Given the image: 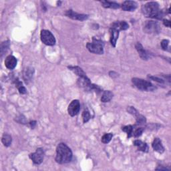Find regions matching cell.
<instances>
[{"label":"cell","mask_w":171,"mask_h":171,"mask_svg":"<svg viewBox=\"0 0 171 171\" xmlns=\"http://www.w3.org/2000/svg\"><path fill=\"white\" fill-rule=\"evenodd\" d=\"M163 24L166 26V27H168V28L170 27V21L168 20H163Z\"/></svg>","instance_id":"1f68e13d"},{"label":"cell","mask_w":171,"mask_h":171,"mask_svg":"<svg viewBox=\"0 0 171 171\" xmlns=\"http://www.w3.org/2000/svg\"><path fill=\"white\" fill-rule=\"evenodd\" d=\"M9 47H10V42H9V41H6V42H3L2 43V44H1V55H2V56L7 52Z\"/></svg>","instance_id":"484cf974"},{"label":"cell","mask_w":171,"mask_h":171,"mask_svg":"<svg viewBox=\"0 0 171 171\" xmlns=\"http://www.w3.org/2000/svg\"><path fill=\"white\" fill-rule=\"evenodd\" d=\"M138 4L134 1H125L122 5V9L126 11H134L137 8Z\"/></svg>","instance_id":"8fae6325"},{"label":"cell","mask_w":171,"mask_h":171,"mask_svg":"<svg viewBox=\"0 0 171 171\" xmlns=\"http://www.w3.org/2000/svg\"><path fill=\"white\" fill-rule=\"evenodd\" d=\"M68 68L75 73L79 78H87L86 73L81 68L78 66H68Z\"/></svg>","instance_id":"e0dca14e"},{"label":"cell","mask_w":171,"mask_h":171,"mask_svg":"<svg viewBox=\"0 0 171 171\" xmlns=\"http://www.w3.org/2000/svg\"><path fill=\"white\" fill-rule=\"evenodd\" d=\"M127 111H128V113L131 114V115L134 116L135 118H136V121H137V124L141 126V125H144L146 123V118L144 117V116H142V115H140V114L138 112V110L135 108H134L133 106H129L127 108Z\"/></svg>","instance_id":"52a82bcc"},{"label":"cell","mask_w":171,"mask_h":171,"mask_svg":"<svg viewBox=\"0 0 171 171\" xmlns=\"http://www.w3.org/2000/svg\"><path fill=\"white\" fill-rule=\"evenodd\" d=\"M19 120H16L17 122H18L20 124H25L26 123V120H25V118L24 116H20V117L17 118Z\"/></svg>","instance_id":"4dcf8cb0"},{"label":"cell","mask_w":171,"mask_h":171,"mask_svg":"<svg viewBox=\"0 0 171 171\" xmlns=\"http://www.w3.org/2000/svg\"><path fill=\"white\" fill-rule=\"evenodd\" d=\"M156 170H170V169H167V168H164V167H163V166H159V167H157L156 169Z\"/></svg>","instance_id":"d6a6232c"},{"label":"cell","mask_w":171,"mask_h":171,"mask_svg":"<svg viewBox=\"0 0 171 171\" xmlns=\"http://www.w3.org/2000/svg\"><path fill=\"white\" fill-rule=\"evenodd\" d=\"M2 141L5 146H7V147L10 146L11 145V141H12L11 137L8 134H6V133L3 134L2 138Z\"/></svg>","instance_id":"44dd1931"},{"label":"cell","mask_w":171,"mask_h":171,"mask_svg":"<svg viewBox=\"0 0 171 171\" xmlns=\"http://www.w3.org/2000/svg\"><path fill=\"white\" fill-rule=\"evenodd\" d=\"M80 110V104L79 100H74L69 104L68 108V112L69 115L71 116H76Z\"/></svg>","instance_id":"9c48e42d"},{"label":"cell","mask_w":171,"mask_h":171,"mask_svg":"<svg viewBox=\"0 0 171 171\" xmlns=\"http://www.w3.org/2000/svg\"><path fill=\"white\" fill-rule=\"evenodd\" d=\"M43 157H44V151L40 148H38L35 152L29 155V158L36 164H40L43 162Z\"/></svg>","instance_id":"ba28073f"},{"label":"cell","mask_w":171,"mask_h":171,"mask_svg":"<svg viewBox=\"0 0 171 171\" xmlns=\"http://www.w3.org/2000/svg\"><path fill=\"white\" fill-rule=\"evenodd\" d=\"M132 82L134 86L140 90L146 91V92H152L156 90V87L153 85L151 82L144 80L141 78H134L132 79Z\"/></svg>","instance_id":"3957f363"},{"label":"cell","mask_w":171,"mask_h":171,"mask_svg":"<svg viewBox=\"0 0 171 171\" xmlns=\"http://www.w3.org/2000/svg\"><path fill=\"white\" fill-rule=\"evenodd\" d=\"M16 87L17 88V89H18L20 94H25L26 92H27V90H26L25 88L23 86L22 83H21L20 80H17L16 81Z\"/></svg>","instance_id":"603a6c76"},{"label":"cell","mask_w":171,"mask_h":171,"mask_svg":"<svg viewBox=\"0 0 171 171\" xmlns=\"http://www.w3.org/2000/svg\"><path fill=\"white\" fill-rule=\"evenodd\" d=\"M65 15L72 20H78V21H84L88 18V15L78 14V13L74 12L72 10H67L66 12L65 13Z\"/></svg>","instance_id":"30bf717a"},{"label":"cell","mask_w":171,"mask_h":171,"mask_svg":"<svg viewBox=\"0 0 171 171\" xmlns=\"http://www.w3.org/2000/svg\"><path fill=\"white\" fill-rule=\"evenodd\" d=\"M143 132H144V128H142V127H138V128H137L135 129L134 128L133 132V137H138L142 135Z\"/></svg>","instance_id":"4316f807"},{"label":"cell","mask_w":171,"mask_h":171,"mask_svg":"<svg viewBox=\"0 0 171 171\" xmlns=\"http://www.w3.org/2000/svg\"><path fill=\"white\" fill-rule=\"evenodd\" d=\"M152 146L155 151L159 153H163L164 152V148L162 144L161 140L159 138H155L152 144Z\"/></svg>","instance_id":"9a60e30c"},{"label":"cell","mask_w":171,"mask_h":171,"mask_svg":"<svg viewBox=\"0 0 171 171\" xmlns=\"http://www.w3.org/2000/svg\"><path fill=\"white\" fill-rule=\"evenodd\" d=\"M113 96H114V94L111 91H109V90L104 91L103 92L102 96L101 101L104 103L108 102L112 99Z\"/></svg>","instance_id":"d6986e66"},{"label":"cell","mask_w":171,"mask_h":171,"mask_svg":"<svg viewBox=\"0 0 171 171\" xmlns=\"http://www.w3.org/2000/svg\"><path fill=\"white\" fill-rule=\"evenodd\" d=\"M160 27L159 23L154 21H146L144 26V32L147 34H159Z\"/></svg>","instance_id":"8992f818"},{"label":"cell","mask_w":171,"mask_h":171,"mask_svg":"<svg viewBox=\"0 0 171 171\" xmlns=\"http://www.w3.org/2000/svg\"><path fill=\"white\" fill-rule=\"evenodd\" d=\"M72 159V152L66 144L60 143L56 148V161L58 164H66Z\"/></svg>","instance_id":"6da1fadb"},{"label":"cell","mask_w":171,"mask_h":171,"mask_svg":"<svg viewBox=\"0 0 171 171\" xmlns=\"http://www.w3.org/2000/svg\"><path fill=\"white\" fill-rule=\"evenodd\" d=\"M30 126H31V127L32 128H34L35 126H36V121H32V122H30Z\"/></svg>","instance_id":"836d02e7"},{"label":"cell","mask_w":171,"mask_h":171,"mask_svg":"<svg viewBox=\"0 0 171 171\" xmlns=\"http://www.w3.org/2000/svg\"><path fill=\"white\" fill-rule=\"evenodd\" d=\"M112 26L118 29L119 31L120 30H126L129 28V25L126 21H119V22H116L113 24Z\"/></svg>","instance_id":"ffe728a7"},{"label":"cell","mask_w":171,"mask_h":171,"mask_svg":"<svg viewBox=\"0 0 171 171\" xmlns=\"http://www.w3.org/2000/svg\"><path fill=\"white\" fill-rule=\"evenodd\" d=\"M135 47L137 49V52H138V54L140 58H141L144 60H147L149 58V55L147 53V52L144 50V48L142 46L141 43L140 42H137L136 43Z\"/></svg>","instance_id":"4fadbf2b"},{"label":"cell","mask_w":171,"mask_h":171,"mask_svg":"<svg viewBox=\"0 0 171 171\" xmlns=\"http://www.w3.org/2000/svg\"><path fill=\"white\" fill-rule=\"evenodd\" d=\"M113 137V134L112 133H107L103 135V137L101 138V141L104 144H107L110 141L111 139Z\"/></svg>","instance_id":"d4e9b609"},{"label":"cell","mask_w":171,"mask_h":171,"mask_svg":"<svg viewBox=\"0 0 171 171\" xmlns=\"http://www.w3.org/2000/svg\"><path fill=\"white\" fill-rule=\"evenodd\" d=\"M133 126L132 125H128L122 128V130L124 131V132L128 134V138H130L133 137Z\"/></svg>","instance_id":"cb8c5ba5"},{"label":"cell","mask_w":171,"mask_h":171,"mask_svg":"<svg viewBox=\"0 0 171 171\" xmlns=\"http://www.w3.org/2000/svg\"><path fill=\"white\" fill-rule=\"evenodd\" d=\"M169 41L168 40V39H163V40L161 42L162 48H163L164 50H167L168 46H169Z\"/></svg>","instance_id":"f1b7e54d"},{"label":"cell","mask_w":171,"mask_h":171,"mask_svg":"<svg viewBox=\"0 0 171 171\" xmlns=\"http://www.w3.org/2000/svg\"><path fill=\"white\" fill-rule=\"evenodd\" d=\"M142 12L144 16L150 18L161 20L164 14L160 8L159 5L156 2H148L142 6Z\"/></svg>","instance_id":"7a4b0ae2"},{"label":"cell","mask_w":171,"mask_h":171,"mask_svg":"<svg viewBox=\"0 0 171 171\" xmlns=\"http://www.w3.org/2000/svg\"><path fill=\"white\" fill-rule=\"evenodd\" d=\"M34 74V69L28 68L27 70H25V72L24 73V79L27 82L28 80H29L32 78Z\"/></svg>","instance_id":"7402d4cb"},{"label":"cell","mask_w":171,"mask_h":171,"mask_svg":"<svg viewBox=\"0 0 171 171\" xmlns=\"http://www.w3.org/2000/svg\"><path fill=\"white\" fill-rule=\"evenodd\" d=\"M86 47L91 53L96 54H104V43L100 39L94 38L92 39V42L87 43Z\"/></svg>","instance_id":"277c9868"},{"label":"cell","mask_w":171,"mask_h":171,"mask_svg":"<svg viewBox=\"0 0 171 171\" xmlns=\"http://www.w3.org/2000/svg\"><path fill=\"white\" fill-rule=\"evenodd\" d=\"M42 42L47 46H54L56 43V39L51 32L47 29H43L40 33Z\"/></svg>","instance_id":"5b68a950"},{"label":"cell","mask_w":171,"mask_h":171,"mask_svg":"<svg viewBox=\"0 0 171 171\" xmlns=\"http://www.w3.org/2000/svg\"><path fill=\"white\" fill-rule=\"evenodd\" d=\"M148 78L151 79V80H154V81H156L157 82H159V83H162V84H163L164 83V80H163V79H160L159 78H158L156 76H148Z\"/></svg>","instance_id":"f546056e"},{"label":"cell","mask_w":171,"mask_h":171,"mask_svg":"<svg viewBox=\"0 0 171 171\" xmlns=\"http://www.w3.org/2000/svg\"><path fill=\"white\" fill-rule=\"evenodd\" d=\"M82 118L84 123H86L90 119V114L88 110H84L82 113Z\"/></svg>","instance_id":"83f0119b"},{"label":"cell","mask_w":171,"mask_h":171,"mask_svg":"<svg viewBox=\"0 0 171 171\" xmlns=\"http://www.w3.org/2000/svg\"><path fill=\"white\" fill-rule=\"evenodd\" d=\"M110 43L113 47H116L117 39L119 36V30L115 27H112L110 29Z\"/></svg>","instance_id":"5bb4252c"},{"label":"cell","mask_w":171,"mask_h":171,"mask_svg":"<svg viewBox=\"0 0 171 171\" xmlns=\"http://www.w3.org/2000/svg\"><path fill=\"white\" fill-rule=\"evenodd\" d=\"M102 5L105 8H110V9H118L120 8V6L119 3L115 2H108V1H102Z\"/></svg>","instance_id":"ac0fdd59"},{"label":"cell","mask_w":171,"mask_h":171,"mask_svg":"<svg viewBox=\"0 0 171 171\" xmlns=\"http://www.w3.org/2000/svg\"><path fill=\"white\" fill-rule=\"evenodd\" d=\"M134 145L138 148V150L144 152H148V146L146 142H144L140 140H136L134 141Z\"/></svg>","instance_id":"2e32d148"},{"label":"cell","mask_w":171,"mask_h":171,"mask_svg":"<svg viewBox=\"0 0 171 171\" xmlns=\"http://www.w3.org/2000/svg\"><path fill=\"white\" fill-rule=\"evenodd\" d=\"M17 63V60L14 56H8L5 60V65L9 70L14 69Z\"/></svg>","instance_id":"7c38bea8"}]
</instances>
